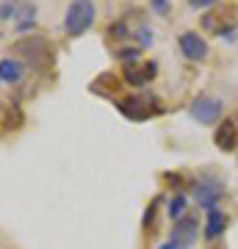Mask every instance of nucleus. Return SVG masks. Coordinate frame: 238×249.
<instances>
[{"label": "nucleus", "mask_w": 238, "mask_h": 249, "mask_svg": "<svg viewBox=\"0 0 238 249\" xmlns=\"http://www.w3.org/2000/svg\"><path fill=\"white\" fill-rule=\"evenodd\" d=\"M94 17H97V9H94V3H89V0L70 3V9L64 11V31H67L70 36L86 34L89 28L94 25Z\"/></svg>", "instance_id": "1"}, {"label": "nucleus", "mask_w": 238, "mask_h": 249, "mask_svg": "<svg viewBox=\"0 0 238 249\" xmlns=\"http://www.w3.org/2000/svg\"><path fill=\"white\" fill-rule=\"evenodd\" d=\"M185 211H188V199H185L183 194H177L172 202H169V219L172 222H180V219H185Z\"/></svg>", "instance_id": "12"}, {"label": "nucleus", "mask_w": 238, "mask_h": 249, "mask_svg": "<svg viewBox=\"0 0 238 249\" xmlns=\"http://www.w3.org/2000/svg\"><path fill=\"white\" fill-rule=\"evenodd\" d=\"M197 235V219H180L175 230H172V241L180 244V247H188Z\"/></svg>", "instance_id": "11"}, {"label": "nucleus", "mask_w": 238, "mask_h": 249, "mask_svg": "<svg viewBox=\"0 0 238 249\" xmlns=\"http://www.w3.org/2000/svg\"><path fill=\"white\" fill-rule=\"evenodd\" d=\"M169 9H172V6H169L166 0H152V11H158V14H169Z\"/></svg>", "instance_id": "17"}, {"label": "nucleus", "mask_w": 238, "mask_h": 249, "mask_svg": "<svg viewBox=\"0 0 238 249\" xmlns=\"http://www.w3.org/2000/svg\"><path fill=\"white\" fill-rule=\"evenodd\" d=\"M224 194H227V186L219 178H213V175H205V178L191 183V196H194V202L200 208H205V211H213L221 202Z\"/></svg>", "instance_id": "2"}, {"label": "nucleus", "mask_w": 238, "mask_h": 249, "mask_svg": "<svg viewBox=\"0 0 238 249\" xmlns=\"http://www.w3.org/2000/svg\"><path fill=\"white\" fill-rule=\"evenodd\" d=\"M17 14V3H6V6H0V19H9Z\"/></svg>", "instance_id": "16"}, {"label": "nucleus", "mask_w": 238, "mask_h": 249, "mask_svg": "<svg viewBox=\"0 0 238 249\" xmlns=\"http://www.w3.org/2000/svg\"><path fill=\"white\" fill-rule=\"evenodd\" d=\"M213 142H216V147L224 150V152L236 150V144H238V119H224V122L216 127Z\"/></svg>", "instance_id": "7"}, {"label": "nucleus", "mask_w": 238, "mask_h": 249, "mask_svg": "<svg viewBox=\"0 0 238 249\" xmlns=\"http://www.w3.org/2000/svg\"><path fill=\"white\" fill-rule=\"evenodd\" d=\"M133 36H136V45L139 47H150L152 45V25L150 22H139L133 28Z\"/></svg>", "instance_id": "13"}, {"label": "nucleus", "mask_w": 238, "mask_h": 249, "mask_svg": "<svg viewBox=\"0 0 238 249\" xmlns=\"http://www.w3.org/2000/svg\"><path fill=\"white\" fill-rule=\"evenodd\" d=\"M158 249H188V247H180V244H175V241H166V244H161Z\"/></svg>", "instance_id": "19"}, {"label": "nucleus", "mask_w": 238, "mask_h": 249, "mask_svg": "<svg viewBox=\"0 0 238 249\" xmlns=\"http://www.w3.org/2000/svg\"><path fill=\"white\" fill-rule=\"evenodd\" d=\"M177 47H180V53L188 61H202V58H208V42L200 34H194V31H183V34L177 36Z\"/></svg>", "instance_id": "5"}, {"label": "nucleus", "mask_w": 238, "mask_h": 249, "mask_svg": "<svg viewBox=\"0 0 238 249\" xmlns=\"http://www.w3.org/2000/svg\"><path fill=\"white\" fill-rule=\"evenodd\" d=\"M188 114L200 124H216L221 119V114H224V100L213 97V94H200V97L191 100Z\"/></svg>", "instance_id": "4"}, {"label": "nucleus", "mask_w": 238, "mask_h": 249, "mask_svg": "<svg viewBox=\"0 0 238 249\" xmlns=\"http://www.w3.org/2000/svg\"><path fill=\"white\" fill-rule=\"evenodd\" d=\"M116 55L125 61V67H130V64H139V47H122V50H116Z\"/></svg>", "instance_id": "14"}, {"label": "nucleus", "mask_w": 238, "mask_h": 249, "mask_svg": "<svg viewBox=\"0 0 238 249\" xmlns=\"http://www.w3.org/2000/svg\"><path fill=\"white\" fill-rule=\"evenodd\" d=\"M227 213L224 211H219V208H213V211H208V216H205V227H202V232H205V238L208 241H213V238H219L221 232L227 230Z\"/></svg>", "instance_id": "8"}, {"label": "nucleus", "mask_w": 238, "mask_h": 249, "mask_svg": "<svg viewBox=\"0 0 238 249\" xmlns=\"http://www.w3.org/2000/svg\"><path fill=\"white\" fill-rule=\"evenodd\" d=\"M108 34L116 36V39H125V36L130 34V28H128V22H125V19H119V22H114V25H111V31H108Z\"/></svg>", "instance_id": "15"}, {"label": "nucleus", "mask_w": 238, "mask_h": 249, "mask_svg": "<svg viewBox=\"0 0 238 249\" xmlns=\"http://www.w3.org/2000/svg\"><path fill=\"white\" fill-rule=\"evenodd\" d=\"M213 0H191V9H211Z\"/></svg>", "instance_id": "18"}, {"label": "nucleus", "mask_w": 238, "mask_h": 249, "mask_svg": "<svg viewBox=\"0 0 238 249\" xmlns=\"http://www.w3.org/2000/svg\"><path fill=\"white\" fill-rule=\"evenodd\" d=\"M25 75V64L17 58H3L0 61V83H17Z\"/></svg>", "instance_id": "10"}, {"label": "nucleus", "mask_w": 238, "mask_h": 249, "mask_svg": "<svg viewBox=\"0 0 238 249\" xmlns=\"http://www.w3.org/2000/svg\"><path fill=\"white\" fill-rule=\"evenodd\" d=\"M158 75V61H147V64H130V67H125V80L130 83V86H147L152 78Z\"/></svg>", "instance_id": "6"}, {"label": "nucleus", "mask_w": 238, "mask_h": 249, "mask_svg": "<svg viewBox=\"0 0 238 249\" xmlns=\"http://www.w3.org/2000/svg\"><path fill=\"white\" fill-rule=\"evenodd\" d=\"M44 47H47V42H44V39H39V36H34V39H25V42H19L17 50L25 55V64L36 67V64H42V61H44Z\"/></svg>", "instance_id": "9"}, {"label": "nucleus", "mask_w": 238, "mask_h": 249, "mask_svg": "<svg viewBox=\"0 0 238 249\" xmlns=\"http://www.w3.org/2000/svg\"><path fill=\"white\" fill-rule=\"evenodd\" d=\"M116 106H119V111H122L128 119H147V116L164 114V106H161L158 97L150 94V91H139V94H133V97H128V100H119Z\"/></svg>", "instance_id": "3"}]
</instances>
